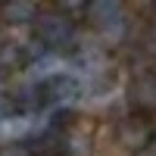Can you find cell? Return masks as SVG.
<instances>
[{
    "mask_svg": "<svg viewBox=\"0 0 156 156\" xmlns=\"http://www.w3.org/2000/svg\"><path fill=\"white\" fill-rule=\"evenodd\" d=\"M31 28H34V44L41 47V53H66L78 41V22L62 6L41 9Z\"/></svg>",
    "mask_w": 156,
    "mask_h": 156,
    "instance_id": "cell-1",
    "label": "cell"
},
{
    "mask_svg": "<svg viewBox=\"0 0 156 156\" xmlns=\"http://www.w3.org/2000/svg\"><path fill=\"white\" fill-rule=\"evenodd\" d=\"M115 144L128 153H147L153 144H156V125H153V115H144V112H128L115 122Z\"/></svg>",
    "mask_w": 156,
    "mask_h": 156,
    "instance_id": "cell-2",
    "label": "cell"
},
{
    "mask_svg": "<svg viewBox=\"0 0 156 156\" xmlns=\"http://www.w3.org/2000/svg\"><path fill=\"white\" fill-rule=\"evenodd\" d=\"M56 137L59 156H90L94 153V128L87 122H78L75 115H66L62 125H50Z\"/></svg>",
    "mask_w": 156,
    "mask_h": 156,
    "instance_id": "cell-3",
    "label": "cell"
},
{
    "mask_svg": "<svg viewBox=\"0 0 156 156\" xmlns=\"http://www.w3.org/2000/svg\"><path fill=\"white\" fill-rule=\"evenodd\" d=\"M84 22L94 28L100 37L106 41H115L122 31H125V6L119 0H94V3L84 6Z\"/></svg>",
    "mask_w": 156,
    "mask_h": 156,
    "instance_id": "cell-4",
    "label": "cell"
},
{
    "mask_svg": "<svg viewBox=\"0 0 156 156\" xmlns=\"http://www.w3.org/2000/svg\"><path fill=\"white\" fill-rule=\"evenodd\" d=\"M37 84H41V103L44 106H59V109H69L84 90L81 78L72 72H50Z\"/></svg>",
    "mask_w": 156,
    "mask_h": 156,
    "instance_id": "cell-5",
    "label": "cell"
},
{
    "mask_svg": "<svg viewBox=\"0 0 156 156\" xmlns=\"http://www.w3.org/2000/svg\"><path fill=\"white\" fill-rule=\"evenodd\" d=\"M128 100H131L134 112H144V115H153V112H156V72H153V69L137 72V75L131 78Z\"/></svg>",
    "mask_w": 156,
    "mask_h": 156,
    "instance_id": "cell-6",
    "label": "cell"
},
{
    "mask_svg": "<svg viewBox=\"0 0 156 156\" xmlns=\"http://www.w3.org/2000/svg\"><path fill=\"white\" fill-rule=\"evenodd\" d=\"M37 12H41V6L31 0H6V3H0V25L25 28V25H34Z\"/></svg>",
    "mask_w": 156,
    "mask_h": 156,
    "instance_id": "cell-7",
    "label": "cell"
},
{
    "mask_svg": "<svg viewBox=\"0 0 156 156\" xmlns=\"http://www.w3.org/2000/svg\"><path fill=\"white\" fill-rule=\"evenodd\" d=\"M28 59H31V53L19 41H3L0 44V78H9V75L22 72L28 66Z\"/></svg>",
    "mask_w": 156,
    "mask_h": 156,
    "instance_id": "cell-8",
    "label": "cell"
},
{
    "mask_svg": "<svg viewBox=\"0 0 156 156\" xmlns=\"http://www.w3.org/2000/svg\"><path fill=\"white\" fill-rule=\"evenodd\" d=\"M0 156H34V144L22 137H12L6 144H0Z\"/></svg>",
    "mask_w": 156,
    "mask_h": 156,
    "instance_id": "cell-9",
    "label": "cell"
},
{
    "mask_svg": "<svg viewBox=\"0 0 156 156\" xmlns=\"http://www.w3.org/2000/svg\"><path fill=\"white\" fill-rule=\"evenodd\" d=\"M147 47H150V53H156V9L147 22Z\"/></svg>",
    "mask_w": 156,
    "mask_h": 156,
    "instance_id": "cell-10",
    "label": "cell"
}]
</instances>
